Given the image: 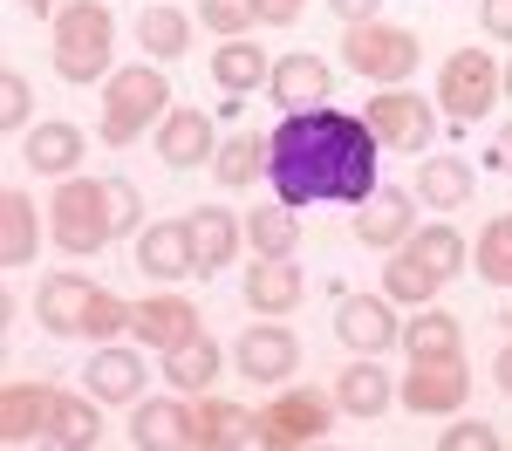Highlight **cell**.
<instances>
[{
  "instance_id": "cell-7",
  "label": "cell",
  "mask_w": 512,
  "mask_h": 451,
  "mask_svg": "<svg viewBox=\"0 0 512 451\" xmlns=\"http://www.w3.org/2000/svg\"><path fill=\"white\" fill-rule=\"evenodd\" d=\"M437 103L458 123H478L492 103H506V69L492 62V48H451L437 69Z\"/></svg>"
},
{
  "instance_id": "cell-25",
  "label": "cell",
  "mask_w": 512,
  "mask_h": 451,
  "mask_svg": "<svg viewBox=\"0 0 512 451\" xmlns=\"http://www.w3.org/2000/svg\"><path fill=\"white\" fill-rule=\"evenodd\" d=\"M158 363H164V383H171V390L205 397V390L219 383V363H226V356H219V342L198 328V335H185V342H178V349H164Z\"/></svg>"
},
{
  "instance_id": "cell-48",
  "label": "cell",
  "mask_w": 512,
  "mask_h": 451,
  "mask_svg": "<svg viewBox=\"0 0 512 451\" xmlns=\"http://www.w3.org/2000/svg\"><path fill=\"white\" fill-rule=\"evenodd\" d=\"M21 7H28V14H62L69 0H21Z\"/></svg>"
},
{
  "instance_id": "cell-21",
  "label": "cell",
  "mask_w": 512,
  "mask_h": 451,
  "mask_svg": "<svg viewBox=\"0 0 512 451\" xmlns=\"http://www.w3.org/2000/svg\"><path fill=\"white\" fill-rule=\"evenodd\" d=\"M185 219H192L198 274L212 281L219 267H233V253L246 246V219H239V212H226V205H198V212H185Z\"/></svg>"
},
{
  "instance_id": "cell-31",
  "label": "cell",
  "mask_w": 512,
  "mask_h": 451,
  "mask_svg": "<svg viewBox=\"0 0 512 451\" xmlns=\"http://www.w3.org/2000/svg\"><path fill=\"white\" fill-rule=\"evenodd\" d=\"M403 356H465V322L451 308L424 301L410 322H403Z\"/></svg>"
},
{
  "instance_id": "cell-32",
  "label": "cell",
  "mask_w": 512,
  "mask_h": 451,
  "mask_svg": "<svg viewBox=\"0 0 512 451\" xmlns=\"http://www.w3.org/2000/svg\"><path fill=\"white\" fill-rule=\"evenodd\" d=\"M246 246L267 253V260H294V246H301V219H294V205H287V199L253 205V212H246Z\"/></svg>"
},
{
  "instance_id": "cell-38",
  "label": "cell",
  "mask_w": 512,
  "mask_h": 451,
  "mask_svg": "<svg viewBox=\"0 0 512 451\" xmlns=\"http://www.w3.org/2000/svg\"><path fill=\"white\" fill-rule=\"evenodd\" d=\"M198 21H205V35L233 41V35H253L267 14H260V0H198Z\"/></svg>"
},
{
  "instance_id": "cell-10",
  "label": "cell",
  "mask_w": 512,
  "mask_h": 451,
  "mask_svg": "<svg viewBox=\"0 0 512 451\" xmlns=\"http://www.w3.org/2000/svg\"><path fill=\"white\" fill-rule=\"evenodd\" d=\"M233 363H239V376H253V383H287V376L301 369V342H294V328L280 322V315H260V322L233 342Z\"/></svg>"
},
{
  "instance_id": "cell-22",
  "label": "cell",
  "mask_w": 512,
  "mask_h": 451,
  "mask_svg": "<svg viewBox=\"0 0 512 451\" xmlns=\"http://www.w3.org/2000/svg\"><path fill=\"white\" fill-rule=\"evenodd\" d=\"M192 438V404H185V390L178 397H158V404H130V445L137 451H164V445H185Z\"/></svg>"
},
{
  "instance_id": "cell-24",
  "label": "cell",
  "mask_w": 512,
  "mask_h": 451,
  "mask_svg": "<svg viewBox=\"0 0 512 451\" xmlns=\"http://www.w3.org/2000/svg\"><path fill=\"white\" fill-rule=\"evenodd\" d=\"M192 451H226V445H253V410L226 404V397H198L192 404V438H185Z\"/></svg>"
},
{
  "instance_id": "cell-49",
  "label": "cell",
  "mask_w": 512,
  "mask_h": 451,
  "mask_svg": "<svg viewBox=\"0 0 512 451\" xmlns=\"http://www.w3.org/2000/svg\"><path fill=\"white\" fill-rule=\"evenodd\" d=\"M506 103H512V62H506Z\"/></svg>"
},
{
  "instance_id": "cell-44",
  "label": "cell",
  "mask_w": 512,
  "mask_h": 451,
  "mask_svg": "<svg viewBox=\"0 0 512 451\" xmlns=\"http://www.w3.org/2000/svg\"><path fill=\"white\" fill-rule=\"evenodd\" d=\"M301 7H308V0H260L267 28H294V21H301Z\"/></svg>"
},
{
  "instance_id": "cell-4",
  "label": "cell",
  "mask_w": 512,
  "mask_h": 451,
  "mask_svg": "<svg viewBox=\"0 0 512 451\" xmlns=\"http://www.w3.org/2000/svg\"><path fill=\"white\" fill-rule=\"evenodd\" d=\"M48 240L62 253H103L117 240V219H110V178H55V199H48Z\"/></svg>"
},
{
  "instance_id": "cell-47",
  "label": "cell",
  "mask_w": 512,
  "mask_h": 451,
  "mask_svg": "<svg viewBox=\"0 0 512 451\" xmlns=\"http://www.w3.org/2000/svg\"><path fill=\"white\" fill-rule=\"evenodd\" d=\"M492 376H499V390H506V397H512V342H506V349H499V356H492Z\"/></svg>"
},
{
  "instance_id": "cell-40",
  "label": "cell",
  "mask_w": 512,
  "mask_h": 451,
  "mask_svg": "<svg viewBox=\"0 0 512 451\" xmlns=\"http://www.w3.org/2000/svg\"><path fill=\"white\" fill-rule=\"evenodd\" d=\"M0 123H7V130H28V123H35V82L21 76V69L0 76Z\"/></svg>"
},
{
  "instance_id": "cell-23",
  "label": "cell",
  "mask_w": 512,
  "mask_h": 451,
  "mask_svg": "<svg viewBox=\"0 0 512 451\" xmlns=\"http://www.w3.org/2000/svg\"><path fill=\"white\" fill-rule=\"evenodd\" d=\"M89 294H96L89 274H48V281L35 287V322L48 328V335H82V308H89Z\"/></svg>"
},
{
  "instance_id": "cell-3",
  "label": "cell",
  "mask_w": 512,
  "mask_h": 451,
  "mask_svg": "<svg viewBox=\"0 0 512 451\" xmlns=\"http://www.w3.org/2000/svg\"><path fill=\"white\" fill-rule=\"evenodd\" d=\"M164 110H171V82H164V62H130V69H117V76L103 82V117H96V130H103V144L110 151H123V144H137L151 123H164Z\"/></svg>"
},
{
  "instance_id": "cell-34",
  "label": "cell",
  "mask_w": 512,
  "mask_h": 451,
  "mask_svg": "<svg viewBox=\"0 0 512 451\" xmlns=\"http://www.w3.org/2000/svg\"><path fill=\"white\" fill-rule=\"evenodd\" d=\"M192 21L198 14H185V7H144V14H137V48H144L151 62H178V55L192 48Z\"/></svg>"
},
{
  "instance_id": "cell-6",
  "label": "cell",
  "mask_w": 512,
  "mask_h": 451,
  "mask_svg": "<svg viewBox=\"0 0 512 451\" xmlns=\"http://www.w3.org/2000/svg\"><path fill=\"white\" fill-rule=\"evenodd\" d=\"M335 397H321V390H280L274 404L253 410V445L267 451H301V445H321L328 431H335Z\"/></svg>"
},
{
  "instance_id": "cell-30",
  "label": "cell",
  "mask_w": 512,
  "mask_h": 451,
  "mask_svg": "<svg viewBox=\"0 0 512 451\" xmlns=\"http://www.w3.org/2000/svg\"><path fill=\"white\" fill-rule=\"evenodd\" d=\"M35 253H41V205L21 185H7V199H0V260L28 267Z\"/></svg>"
},
{
  "instance_id": "cell-28",
  "label": "cell",
  "mask_w": 512,
  "mask_h": 451,
  "mask_svg": "<svg viewBox=\"0 0 512 451\" xmlns=\"http://www.w3.org/2000/svg\"><path fill=\"white\" fill-rule=\"evenodd\" d=\"M478 192V178H472V164L465 158H417V199L431 205V212H465Z\"/></svg>"
},
{
  "instance_id": "cell-41",
  "label": "cell",
  "mask_w": 512,
  "mask_h": 451,
  "mask_svg": "<svg viewBox=\"0 0 512 451\" xmlns=\"http://www.w3.org/2000/svg\"><path fill=\"white\" fill-rule=\"evenodd\" d=\"M506 438L485 424V417H458L451 431H437V451H499Z\"/></svg>"
},
{
  "instance_id": "cell-11",
  "label": "cell",
  "mask_w": 512,
  "mask_h": 451,
  "mask_svg": "<svg viewBox=\"0 0 512 451\" xmlns=\"http://www.w3.org/2000/svg\"><path fill=\"white\" fill-rule=\"evenodd\" d=\"M335 335L349 342L355 356H383V349H403V322H396L390 294H349L335 308Z\"/></svg>"
},
{
  "instance_id": "cell-27",
  "label": "cell",
  "mask_w": 512,
  "mask_h": 451,
  "mask_svg": "<svg viewBox=\"0 0 512 451\" xmlns=\"http://www.w3.org/2000/svg\"><path fill=\"white\" fill-rule=\"evenodd\" d=\"M335 404L349 410V417H383V410L396 404V383L390 369L376 363V356H355L342 376H335Z\"/></svg>"
},
{
  "instance_id": "cell-33",
  "label": "cell",
  "mask_w": 512,
  "mask_h": 451,
  "mask_svg": "<svg viewBox=\"0 0 512 451\" xmlns=\"http://www.w3.org/2000/svg\"><path fill=\"white\" fill-rule=\"evenodd\" d=\"M267 158H274V144H267L260 130H239V137H226V144H219V158H212V178H219L226 192H246V185H260Z\"/></svg>"
},
{
  "instance_id": "cell-20",
  "label": "cell",
  "mask_w": 512,
  "mask_h": 451,
  "mask_svg": "<svg viewBox=\"0 0 512 451\" xmlns=\"http://www.w3.org/2000/svg\"><path fill=\"white\" fill-rule=\"evenodd\" d=\"M239 294H246V308H253V315H294V308H301V294H308V281H301V267H294V260H267V253H253V267H246Z\"/></svg>"
},
{
  "instance_id": "cell-39",
  "label": "cell",
  "mask_w": 512,
  "mask_h": 451,
  "mask_svg": "<svg viewBox=\"0 0 512 451\" xmlns=\"http://www.w3.org/2000/svg\"><path fill=\"white\" fill-rule=\"evenodd\" d=\"M82 335H89V342H117V335H130V301L110 294V287H96L89 308H82Z\"/></svg>"
},
{
  "instance_id": "cell-26",
  "label": "cell",
  "mask_w": 512,
  "mask_h": 451,
  "mask_svg": "<svg viewBox=\"0 0 512 451\" xmlns=\"http://www.w3.org/2000/svg\"><path fill=\"white\" fill-rule=\"evenodd\" d=\"M444 274H437L431 260H424V253H417V246L403 240L390 253V267H383V294H390L396 308H424V301H437V294H444Z\"/></svg>"
},
{
  "instance_id": "cell-13",
  "label": "cell",
  "mask_w": 512,
  "mask_h": 451,
  "mask_svg": "<svg viewBox=\"0 0 512 451\" xmlns=\"http://www.w3.org/2000/svg\"><path fill=\"white\" fill-rule=\"evenodd\" d=\"M410 233H417V192H403V185H376L369 199L355 205V240H362V246L396 253Z\"/></svg>"
},
{
  "instance_id": "cell-37",
  "label": "cell",
  "mask_w": 512,
  "mask_h": 451,
  "mask_svg": "<svg viewBox=\"0 0 512 451\" xmlns=\"http://www.w3.org/2000/svg\"><path fill=\"white\" fill-rule=\"evenodd\" d=\"M478 281L512 287V212H492L478 226Z\"/></svg>"
},
{
  "instance_id": "cell-8",
  "label": "cell",
  "mask_w": 512,
  "mask_h": 451,
  "mask_svg": "<svg viewBox=\"0 0 512 451\" xmlns=\"http://www.w3.org/2000/svg\"><path fill=\"white\" fill-rule=\"evenodd\" d=\"M362 117H369V130H376V137H383V151L424 158V151L437 144V110L417 96V89H403V82H396V89H376Z\"/></svg>"
},
{
  "instance_id": "cell-43",
  "label": "cell",
  "mask_w": 512,
  "mask_h": 451,
  "mask_svg": "<svg viewBox=\"0 0 512 451\" xmlns=\"http://www.w3.org/2000/svg\"><path fill=\"white\" fill-rule=\"evenodd\" d=\"M478 28L492 41H512V0H478Z\"/></svg>"
},
{
  "instance_id": "cell-9",
  "label": "cell",
  "mask_w": 512,
  "mask_h": 451,
  "mask_svg": "<svg viewBox=\"0 0 512 451\" xmlns=\"http://www.w3.org/2000/svg\"><path fill=\"white\" fill-rule=\"evenodd\" d=\"M472 397V369L465 356H410V376L396 383V404L417 417H458Z\"/></svg>"
},
{
  "instance_id": "cell-12",
  "label": "cell",
  "mask_w": 512,
  "mask_h": 451,
  "mask_svg": "<svg viewBox=\"0 0 512 451\" xmlns=\"http://www.w3.org/2000/svg\"><path fill=\"white\" fill-rule=\"evenodd\" d=\"M55 404H62V390L48 383V376H14L7 390H0V438L7 445H35L48 438V424H55Z\"/></svg>"
},
{
  "instance_id": "cell-15",
  "label": "cell",
  "mask_w": 512,
  "mask_h": 451,
  "mask_svg": "<svg viewBox=\"0 0 512 451\" xmlns=\"http://www.w3.org/2000/svg\"><path fill=\"white\" fill-rule=\"evenodd\" d=\"M137 274H151V281H185V274H198L192 219H151L137 233Z\"/></svg>"
},
{
  "instance_id": "cell-18",
  "label": "cell",
  "mask_w": 512,
  "mask_h": 451,
  "mask_svg": "<svg viewBox=\"0 0 512 451\" xmlns=\"http://www.w3.org/2000/svg\"><path fill=\"white\" fill-rule=\"evenodd\" d=\"M205 328V315H198L185 294H151V301H130V335L144 342V349H178L185 335H198Z\"/></svg>"
},
{
  "instance_id": "cell-16",
  "label": "cell",
  "mask_w": 512,
  "mask_h": 451,
  "mask_svg": "<svg viewBox=\"0 0 512 451\" xmlns=\"http://www.w3.org/2000/svg\"><path fill=\"white\" fill-rule=\"evenodd\" d=\"M158 158L171 164V171H198V164L219 158V130H212V117L205 110H185V103H171L158 123Z\"/></svg>"
},
{
  "instance_id": "cell-5",
  "label": "cell",
  "mask_w": 512,
  "mask_h": 451,
  "mask_svg": "<svg viewBox=\"0 0 512 451\" xmlns=\"http://www.w3.org/2000/svg\"><path fill=\"white\" fill-rule=\"evenodd\" d=\"M342 62H349L362 82H376V89H396V82L417 76V62H424V41L410 35V28H390V21H355L349 35H342Z\"/></svg>"
},
{
  "instance_id": "cell-14",
  "label": "cell",
  "mask_w": 512,
  "mask_h": 451,
  "mask_svg": "<svg viewBox=\"0 0 512 451\" xmlns=\"http://www.w3.org/2000/svg\"><path fill=\"white\" fill-rule=\"evenodd\" d=\"M82 158H89V137H82L76 123L62 117H41L21 130V164L28 171H41V178H76Z\"/></svg>"
},
{
  "instance_id": "cell-36",
  "label": "cell",
  "mask_w": 512,
  "mask_h": 451,
  "mask_svg": "<svg viewBox=\"0 0 512 451\" xmlns=\"http://www.w3.org/2000/svg\"><path fill=\"white\" fill-rule=\"evenodd\" d=\"M410 246L431 260L444 281H458V274H465V260H472V240H465L451 219H431V226H417V233H410Z\"/></svg>"
},
{
  "instance_id": "cell-19",
  "label": "cell",
  "mask_w": 512,
  "mask_h": 451,
  "mask_svg": "<svg viewBox=\"0 0 512 451\" xmlns=\"http://www.w3.org/2000/svg\"><path fill=\"white\" fill-rule=\"evenodd\" d=\"M267 96H274L280 110H315V103L335 96V69H328L321 55H308V48H294V55H280V62H274Z\"/></svg>"
},
{
  "instance_id": "cell-1",
  "label": "cell",
  "mask_w": 512,
  "mask_h": 451,
  "mask_svg": "<svg viewBox=\"0 0 512 451\" xmlns=\"http://www.w3.org/2000/svg\"><path fill=\"white\" fill-rule=\"evenodd\" d=\"M274 158H267V178H274V199H287L294 212L301 205H362L376 192V151L383 137L369 130V117H349V110H280L274 123Z\"/></svg>"
},
{
  "instance_id": "cell-45",
  "label": "cell",
  "mask_w": 512,
  "mask_h": 451,
  "mask_svg": "<svg viewBox=\"0 0 512 451\" xmlns=\"http://www.w3.org/2000/svg\"><path fill=\"white\" fill-rule=\"evenodd\" d=\"M328 7H335V14H342V21H376V7H383V0H328Z\"/></svg>"
},
{
  "instance_id": "cell-17",
  "label": "cell",
  "mask_w": 512,
  "mask_h": 451,
  "mask_svg": "<svg viewBox=\"0 0 512 451\" xmlns=\"http://www.w3.org/2000/svg\"><path fill=\"white\" fill-rule=\"evenodd\" d=\"M82 390H89L96 404H137V397H144V342H137V349L96 342V356L82 369Z\"/></svg>"
},
{
  "instance_id": "cell-29",
  "label": "cell",
  "mask_w": 512,
  "mask_h": 451,
  "mask_svg": "<svg viewBox=\"0 0 512 451\" xmlns=\"http://www.w3.org/2000/svg\"><path fill=\"white\" fill-rule=\"evenodd\" d=\"M205 69H212V82H219L226 96H253L260 82L274 76V62H267V48H253V41H246V35L219 41V48L205 55Z\"/></svg>"
},
{
  "instance_id": "cell-46",
  "label": "cell",
  "mask_w": 512,
  "mask_h": 451,
  "mask_svg": "<svg viewBox=\"0 0 512 451\" xmlns=\"http://www.w3.org/2000/svg\"><path fill=\"white\" fill-rule=\"evenodd\" d=\"M485 164H492V171H506V178H512V123L499 130V137H492V158H485Z\"/></svg>"
},
{
  "instance_id": "cell-35",
  "label": "cell",
  "mask_w": 512,
  "mask_h": 451,
  "mask_svg": "<svg viewBox=\"0 0 512 451\" xmlns=\"http://www.w3.org/2000/svg\"><path fill=\"white\" fill-rule=\"evenodd\" d=\"M48 445H62V451H89V445H103V404L82 390V397H69L62 390V404H55V424H48Z\"/></svg>"
},
{
  "instance_id": "cell-2",
  "label": "cell",
  "mask_w": 512,
  "mask_h": 451,
  "mask_svg": "<svg viewBox=\"0 0 512 451\" xmlns=\"http://www.w3.org/2000/svg\"><path fill=\"white\" fill-rule=\"evenodd\" d=\"M55 28H48V55H55V76L62 82H110L117 76V14H110V0H69L62 14H48Z\"/></svg>"
},
{
  "instance_id": "cell-42",
  "label": "cell",
  "mask_w": 512,
  "mask_h": 451,
  "mask_svg": "<svg viewBox=\"0 0 512 451\" xmlns=\"http://www.w3.org/2000/svg\"><path fill=\"white\" fill-rule=\"evenodd\" d=\"M110 219H117V240H137L144 233V199L130 178H110Z\"/></svg>"
}]
</instances>
